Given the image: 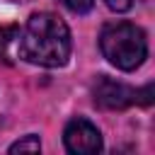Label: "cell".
I'll return each mask as SVG.
<instances>
[{
    "instance_id": "3957f363",
    "label": "cell",
    "mask_w": 155,
    "mask_h": 155,
    "mask_svg": "<svg viewBox=\"0 0 155 155\" xmlns=\"http://www.w3.org/2000/svg\"><path fill=\"white\" fill-rule=\"evenodd\" d=\"M92 94H94V102L99 107H104V109H124V107L136 104L140 94H153V87L148 85V87H143L138 92V90H133V87H128L124 82H116V80L107 78V75H99L97 82H94Z\"/></svg>"
},
{
    "instance_id": "277c9868",
    "label": "cell",
    "mask_w": 155,
    "mask_h": 155,
    "mask_svg": "<svg viewBox=\"0 0 155 155\" xmlns=\"http://www.w3.org/2000/svg\"><path fill=\"white\" fill-rule=\"evenodd\" d=\"M63 143H65L68 153L92 155V153L102 150V133L92 121H87L82 116H75V119L68 121V126L63 131Z\"/></svg>"
},
{
    "instance_id": "5b68a950",
    "label": "cell",
    "mask_w": 155,
    "mask_h": 155,
    "mask_svg": "<svg viewBox=\"0 0 155 155\" xmlns=\"http://www.w3.org/2000/svg\"><path fill=\"white\" fill-rule=\"evenodd\" d=\"M17 27H2L0 29V61L12 63L15 56V41H17Z\"/></svg>"
},
{
    "instance_id": "52a82bcc",
    "label": "cell",
    "mask_w": 155,
    "mask_h": 155,
    "mask_svg": "<svg viewBox=\"0 0 155 155\" xmlns=\"http://www.w3.org/2000/svg\"><path fill=\"white\" fill-rule=\"evenodd\" d=\"M63 5H65L70 12H75V15H85V12L92 10L94 0H63Z\"/></svg>"
},
{
    "instance_id": "6da1fadb",
    "label": "cell",
    "mask_w": 155,
    "mask_h": 155,
    "mask_svg": "<svg viewBox=\"0 0 155 155\" xmlns=\"http://www.w3.org/2000/svg\"><path fill=\"white\" fill-rule=\"evenodd\" d=\"M70 29L65 22L51 12H36L27 19V24L17 31L15 56L44 65V68H61L70 58Z\"/></svg>"
},
{
    "instance_id": "ba28073f",
    "label": "cell",
    "mask_w": 155,
    "mask_h": 155,
    "mask_svg": "<svg viewBox=\"0 0 155 155\" xmlns=\"http://www.w3.org/2000/svg\"><path fill=\"white\" fill-rule=\"evenodd\" d=\"M104 2H107V7L114 10V12H126V10L133 7V0H104Z\"/></svg>"
},
{
    "instance_id": "8992f818",
    "label": "cell",
    "mask_w": 155,
    "mask_h": 155,
    "mask_svg": "<svg viewBox=\"0 0 155 155\" xmlns=\"http://www.w3.org/2000/svg\"><path fill=\"white\" fill-rule=\"evenodd\" d=\"M39 150H41V143H39V136H34V133H29L22 140L10 145V153H39Z\"/></svg>"
},
{
    "instance_id": "7a4b0ae2",
    "label": "cell",
    "mask_w": 155,
    "mask_h": 155,
    "mask_svg": "<svg viewBox=\"0 0 155 155\" xmlns=\"http://www.w3.org/2000/svg\"><path fill=\"white\" fill-rule=\"evenodd\" d=\"M102 56L119 70H136L148 56L145 31L131 22H111L99 34Z\"/></svg>"
}]
</instances>
